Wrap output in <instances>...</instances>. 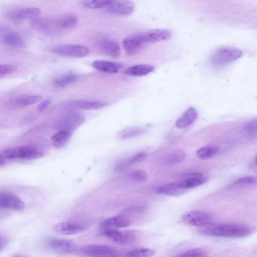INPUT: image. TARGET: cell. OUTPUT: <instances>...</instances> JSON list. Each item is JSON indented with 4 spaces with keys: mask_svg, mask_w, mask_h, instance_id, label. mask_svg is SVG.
Returning a JSON list of instances; mask_svg holds the SVG:
<instances>
[{
    "mask_svg": "<svg viewBox=\"0 0 257 257\" xmlns=\"http://www.w3.org/2000/svg\"><path fill=\"white\" fill-rule=\"evenodd\" d=\"M41 14V10L38 8L31 7L13 10L8 14V17L11 20L19 21L31 19L37 17Z\"/></svg>",
    "mask_w": 257,
    "mask_h": 257,
    "instance_id": "cell-14",
    "label": "cell"
},
{
    "mask_svg": "<svg viewBox=\"0 0 257 257\" xmlns=\"http://www.w3.org/2000/svg\"><path fill=\"white\" fill-rule=\"evenodd\" d=\"M25 207V203L16 195L7 191H0V208L20 211Z\"/></svg>",
    "mask_w": 257,
    "mask_h": 257,
    "instance_id": "cell-8",
    "label": "cell"
},
{
    "mask_svg": "<svg viewBox=\"0 0 257 257\" xmlns=\"http://www.w3.org/2000/svg\"><path fill=\"white\" fill-rule=\"evenodd\" d=\"M3 42L6 45L15 48L25 47L23 39L16 32H10L3 36Z\"/></svg>",
    "mask_w": 257,
    "mask_h": 257,
    "instance_id": "cell-27",
    "label": "cell"
},
{
    "mask_svg": "<svg viewBox=\"0 0 257 257\" xmlns=\"http://www.w3.org/2000/svg\"><path fill=\"white\" fill-rule=\"evenodd\" d=\"M5 159L6 158L3 156V155L0 156V166L5 164L6 161Z\"/></svg>",
    "mask_w": 257,
    "mask_h": 257,
    "instance_id": "cell-42",
    "label": "cell"
},
{
    "mask_svg": "<svg viewBox=\"0 0 257 257\" xmlns=\"http://www.w3.org/2000/svg\"><path fill=\"white\" fill-rule=\"evenodd\" d=\"M256 119L255 118L247 122L244 126L245 131L247 135L254 138L256 136Z\"/></svg>",
    "mask_w": 257,
    "mask_h": 257,
    "instance_id": "cell-37",
    "label": "cell"
},
{
    "mask_svg": "<svg viewBox=\"0 0 257 257\" xmlns=\"http://www.w3.org/2000/svg\"><path fill=\"white\" fill-rule=\"evenodd\" d=\"M16 68L11 65H0V77L2 76L11 74L15 71Z\"/></svg>",
    "mask_w": 257,
    "mask_h": 257,
    "instance_id": "cell-39",
    "label": "cell"
},
{
    "mask_svg": "<svg viewBox=\"0 0 257 257\" xmlns=\"http://www.w3.org/2000/svg\"><path fill=\"white\" fill-rule=\"evenodd\" d=\"M186 158L185 153L180 150L169 154L164 160V163L168 166L175 165L181 163Z\"/></svg>",
    "mask_w": 257,
    "mask_h": 257,
    "instance_id": "cell-31",
    "label": "cell"
},
{
    "mask_svg": "<svg viewBox=\"0 0 257 257\" xmlns=\"http://www.w3.org/2000/svg\"><path fill=\"white\" fill-rule=\"evenodd\" d=\"M197 117L198 112L196 109L193 107H189L176 121V126L180 129L187 128L197 119Z\"/></svg>",
    "mask_w": 257,
    "mask_h": 257,
    "instance_id": "cell-19",
    "label": "cell"
},
{
    "mask_svg": "<svg viewBox=\"0 0 257 257\" xmlns=\"http://www.w3.org/2000/svg\"><path fill=\"white\" fill-rule=\"evenodd\" d=\"M112 0H82L84 7L90 9L106 8Z\"/></svg>",
    "mask_w": 257,
    "mask_h": 257,
    "instance_id": "cell-33",
    "label": "cell"
},
{
    "mask_svg": "<svg viewBox=\"0 0 257 257\" xmlns=\"http://www.w3.org/2000/svg\"><path fill=\"white\" fill-rule=\"evenodd\" d=\"M42 98L41 96L36 95L21 96L13 99L10 103L16 107H24L37 103Z\"/></svg>",
    "mask_w": 257,
    "mask_h": 257,
    "instance_id": "cell-24",
    "label": "cell"
},
{
    "mask_svg": "<svg viewBox=\"0 0 257 257\" xmlns=\"http://www.w3.org/2000/svg\"><path fill=\"white\" fill-rule=\"evenodd\" d=\"M207 251L202 248H195L185 250L178 255L179 256H205Z\"/></svg>",
    "mask_w": 257,
    "mask_h": 257,
    "instance_id": "cell-35",
    "label": "cell"
},
{
    "mask_svg": "<svg viewBox=\"0 0 257 257\" xmlns=\"http://www.w3.org/2000/svg\"><path fill=\"white\" fill-rule=\"evenodd\" d=\"M159 193L171 196H177L184 194L188 190L184 188L180 182L170 183L158 187Z\"/></svg>",
    "mask_w": 257,
    "mask_h": 257,
    "instance_id": "cell-20",
    "label": "cell"
},
{
    "mask_svg": "<svg viewBox=\"0 0 257 257\" xmlns=\"http://www.w3.org/2000/svg\"><path fill=\"white\" fill-rule=\"evenodd\" d=\"M147 154L145 152L138 153L131 158L117 165L115 170L117 171H121L130 165L136 164L143 161L147 158Z\"/></svg>",
    "mask_w": 257,
    "mask_h": 257,
    "instance_id": "cell-30",
    "label": "cell"
},
{
    "mask_svg": "<svg viewBox=\"0 0 257 257\" xmlns=\"http://www.w3.org/2000/svg\"><path fill=\"white\" fill-rule=\"evenodd\" d=\"M85 120L83 115L77 113H70L65 115L57 125L59 131H66L72 133L80 126Z\"/></svg>",
    "mask_w": 257,
    "mask_h": 257,
    "instance_id": "cell-10",
    "label": "cell"
},
{
    "mask_svg": "<svg viewBox=\"0 0 257 257\" xmlns=\"http://www.w3.org/2000/svg\"><path fill=\"white\" fill-rule=\"evenodd\" d=\"M183 221L193 226L202 227L212 222V216L208 212L202 210H192L182 216Z\"/></svg>",
    "mask_w": 257,
    "mask_h": 257,
    "instance_id": "cell-7",
    "label": "cell"
},
{
    "mask_svg": "<svg viewBox=\"0 0 257 257\" xmlns=\"http://www.w3.org/2000/svg\"><path fill=\"white\" fill-rule=\"evenodd\" d=\"M219 148L215 145H206L199 148L196 152L197 156L203 160L209 159L215 156Z\"/></svg>",
    "mask_w": 257,
    "mask_h": 257,
    "instance_id": "cell-28",
    "label": "cell"
},
{
    "mask_svg": "<svg viewBox=\"0 0 257 257\" xmlns=\"http://www.w3.org/2000/svg\"><path fill=\"white\" fill-rule=\"evenodd\" d=\"M131 224L130 220L126 216L117 215L103 220L100 227L103 229L125 227Z\"/></svg>",
    "mask_w": 257,
    "mask_h": 257,
    "instance_id": "cell-15",
    "label": "cell"
},
{
    "mask_svg": "<svg viewBox=\"0 0 257 257\" xmlns=\"http://www.w3.org/2000/svg\"><path fill=\"white\" fill-rule=\"evenodd\" d=\"M155 70V67L149 64H140L128 68L125 71V74L133 76H142L146 75Z\"/></svg>",
    "mask_w": 257,
    "mask_h": 257,
    "instance_id": "cell-25",
    "label": "cell"
},
{
    "mask_svg": "<svg viewBox=\"0 0 257 257\" xmlns=\"http://www.w3.org/2000/svg\"><path fill=\"white\" fill-rule=\"evenodd\" d=\"M72 133L66 131H59L51 138L52 146L56 149L63 148L69 141Z\"/></svg>",
    "mask_w": 257,
    "mask_h": 257,
    "instance_id": "cell-23",
    "label": "cell"
},
{
    "mask_svg": "<svg viewBox=\"0 0 257 257\" xmlns=\"http://www.w3.org/2000/svg\"><path fill=\"white\" fill-rule=\"evenodd\" d=\"M242 54V51L239 49L223 47L217 49L212 53L210 60L216 65H224L238 59Z\"/></svg>",
    "mask_w": 257,
    "mask_h": 257,
    "instance_id": "cell-3",
    "label": "cell"
},
{
    "mask_svg": "<svg viewBox=\"0 0 257 257\" xmlns=\"http://www.w3.org/2000/svg\"><path fill=\"white\" fill-rule=\"evenodd\" d=\"M85 225L71 222H62L54 226V230L63 235H73L85 231L87 229Z\"/></svg>",
    "mask_w": 257,
    "mask_h": 257,
    "instance_id": "cell-12",
    "label": "cell"
},
{
    "mask_svg": "<svg viewBox=\"0 0 257 257\" xmlns=\"http://www.w3.org/2000/svg\"><path fill=\"white\" fill-rule=\"evenodd\" d=\"M102 233L113 242L122 245L131 244L136 238L135 232L131 231H121L117 228L104 229Z\"/></svg>",
    "mask_w": 257,
    "mask_h": 257,
    "instance_id": "cell-6",
    "label": "cell"
},
{
    "mask_svg": "<svg viewBox=\"0 0 257 257\" xmlns=\"http://www.w3.org/2000/svg\"><path fill=\"white\" fill-rule=\"evenodd\" d=\"M144 44L140 40L137 34L126 37L122 41V46L125 52L132 55L138 53Z\"/></svg>",
    "mask_w": 257,
    "mask_h": 257,
    "instance_id": "cell-17",
    "label": "cell"
},
{
    "mask_svg": "<svg viewBox=\"0 0 257 257\" xmlns=\"http://www.w3.org/2000/svg\"><path fill=\"white\" fill-rule=\"evenodd\" d=\"M44 153L38 147L27 145L8 149L4 153L3 156L7 159H21L34 160L42 157Z\"/></svg>",
    "mask_w": 257,
    "mask_h": 257,
    "instance_id": "cell-2",
    "label": "cell"
},
{
    "mask_svg": "<svg viewBox=\"0 0 257 257\" xmlns=\"http://www.w3.org/2000/svg\"><path fill=\"white\" fill-rule=\"evenodd\" d=\"M78 23V18L74 14L67 13L55 18L56 30H65L75 27Z\"/></svg>",
    "mask_w": 257,
    "mask_h": 257,
    "instance_id": "cell-18",
    "label": "cell"
},
{
    "mask_svg": "<svg viewBox=\"0 0 257 257\" xmlns=\"http://www.w3.org/2000/svg\"><path fill=\"white\" fill-rule=\"evenodd\" d=\"M132 178L137 181H144L148 178L146 172L143 170H138L131 174Z\"/></svg>",
    "mask_w": 257,
    "mask_h": 257,
    "instance_id": "cell-38",
    "label": "cell"
},
{
    "mask_svg": "<svg viewBox=\"0 0 257 257\" xmlns=\"http://www.w3.org/2000/svg\"><path fill=\"white\" fill-rule=\"evenodd\" d=\"M72 105L73 107L78 109L91 110L104 107L108 105L109 103L106 102L79 100L74 101Z\"/></svg>",
    "mask_w": 257,
    "mask_h": 257,
    "instance_id": "cell-26",
    "label": "cell"
},
{
    "mask_svg": "<svg viewBox=\"0 0 257 257\" xmlns=\"http://www.w3.org/2000/svg\"><path fill=\"white\" fill-rule=\"evenodd\" d=\"M9 242L8 237L5 234H0V250L4 249Z\"/></svg>",
    "mask_w": 257,
    "mask_h": 257,
    "instance_id": "cell-41",
    "label": "cell"
},
{
    "mask_svg": "<svg viewBox=\"0 0 257 257\" xmlns=\"http://www.w3.org/2000/svg\"><path fill=\"white\" fill-rule=\"evenodd\" d=\"M51 51L62 56L74 58L87 56L90 52L88 47L78 44H65L53 47Z\"/></svg>",
    "mask_w": 257,
    "mask_h": 257,
    "instance_id": "cell-4",
    "label": "cell"
},
{
    "mask_svg": "<svg viewBox=\"0 0 257 257\" xmlns=\"http://www.w3.org/2000/svg\"><path fill=\"white\" fill-rule=\"evenodd\" d=\"M256 182V178L253 176H246L242 177H240L236 180L234 183V185H249L251 184H254Z\"/></svg>",
    "mask_w": 257,
    "mask_h": 257,
    "instance_id": "cell-36",
    "label": "cell"
},
{
    "mask_svg": "<svg viewBox=\"0 0 257 257\" xmlns=\"http://www.w3.org/2000/svg\"><path fill=\"white\" fill-rule=\"evenodd\" d=\"M200 232L215 237H242L252 233L253 226L241 223H212L200 227Z\"/></svg>",
    "mask_w": 257,
    "mask_h": 257,
    "instance_id": "cell-1",
    "label": "cell"
},
{
    "mask_svg": "<svg viewBox=\"0 0 257 257\" xmlns=\"http://www.w3.org/2000/svg\"><path fill=\"white\" fill-rule=\"evenodd\" d=\"M99 48L104 54L113 58H118L120 55V47L119 44L113 40L102 41L99 44Z\"/></svg>",
    "mask_w": 257,
    "mask_h": 257,
    "instance_id": "cell-22",
    "label": "cell"
},
{
    "mask_svg": "<svg viewBox=\"0 0 257 257\" xmlns=\"http://www.w3.org/2000/svg\"><path fill=\"white\" fill-rule=\"evenodd\" d=\"M153 250L148 248H138L127 252L126 256L131 257H149L154 255Z\"/></svg>",
    "mask_w": 257,
    "mask_h": 257,
    "instance_id": "cell-34",
    "label": "cell"
},
{
    "mask_svg": "<svg viewBox=\"0 0 257 257\" xmlns=\"http://www.w3.org/2000/svg\"><path fill=\"white\" fill-rule=\"evenodd\" d=\"M77 76L74 74H67L56 78L54 81V85L59 87L67 86L76 81Z\"/></svg>",
    "mask_w": 257,
    "mask_h": 257,
    "instance_id": "cell-32",
    "label": "cell"
},
{
    "mask_svg": "<svg viewBox=\"0 0 257 257\" xmlns=\"http://www.w3.org/2000/svg\"><path fill=\"white\" fill-rule=\"evenodd\" d=\"M51 103V99L47 98L41 102L37 106V110L39 112L45 111Z\"/></svg>",
    "mask_w": 257,
    "mask_h": 257,
    "instance_id": "cell-40",
    "label": "cell"
},
{
    "mask_svg": "<svg viewBox=\"0 0 257 257\" xmlns=\"http://www.w3.org/2000/svg\"><path fill=\"white\" fill-rule=\"evenodd\" d=\"M207 177L201 172L191 173L183 181H179L182 186L189 190L204 184L207 181Z\"/></svg>",
    "mask_w": 257,
    "mask_h": 257,
    "instance_id": "cell-16",
    "label": "cell"
},
{
    "mask_svg": "<svg viewBox=\"0 0 257 257\" xmlns=\"http://www.w3.org/2000/svg\"><path fill=\"white\" fill-rule=\"evenodd\" d=\"M146 127L142 126H133L125 128L120 131L118 136L121 139L132 138L145 133Z\"/></svg>",
    "mask_w": 257,
    "mask_h": 257,
    "instance_id": "cell-29",
    "label": "cell"
},
{
    "mask_svg": "<svg viewBox=\"0 0 257 257\" xmlns=\"http://www.w3.org/2000/svg\"><path fill=\"white\" fill-rule=\"evenodd\" d=\"M137 35L145 44L168 40L171 37L172 32L167 29H156L137 33Z\"/></svg>",
    "mask_w": 257,
    "mask_h": 257,
    "instance_id": "cell-9",
    "label": "cell"
},
{
    "mask_svg": "<svg viewBox=\"0 0 257 257\" xmlns=\"http://www.w3.org/2000/svg\"><path fill=\"white\" fill-rule=\"evenodd\" d=\"M135 8L131 0H112L106 9L110 13L125 16L131 14Z\"/></svg>",
    "mask_w": 257,
    "mask_h": 257,
    "instance_id": "cell-11",
    "label": "cell"
},
{
    "mask_svg": "<svg viewBox=\"0 0 257 257\" xmlns=\"http://www.w3.org/2000/svg\"><path fill=\"white\" fill-rule=\"evenodd\" d=\"M92 67L98 71L108 73H115L122 67L120 63L105 60H96L92 62Z\"/></svg>",
    "mask_w": 257,
    "mask_h": 257,
    "instance_id": "cell-21",
    "label": "cell"
},
{
    "mask_svg": "<svg viewBox=\"0 0 257 257\" xmlns=\"http://www.w3.org/2000/svg\"><path fill=\"white\" fill-rule=\"evenodd\" d=\"M49 246L53 250L61 252L72 253L75 252L76 243L69 239L53 238L49 241Z\"/></svg>",
    "mask_w": 257,
    "mask_h": 257,
    "instance_id": "cell-13",
    "label": "cell"
},
{
    "mask_svg": "<svg viewBox=\"0 0 257 257\" xmlns=\"http://www.w3.org/2000/svg\"><path fill=\"white\" fill-rule=\"evenodd\" d=\"M82 253L92 256H117L119 251L115 247L108 245L88 244L80 248Z\"/></svg>",
    "mask_w": 257,
    "mask_h": 257,
    "instance_id": "cell-5",
    "label": "cell"
}]
</instances>
